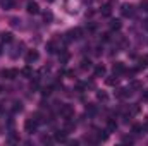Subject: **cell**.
Instances as JSON below:
<instances>
[{"label": "cell", "instance_id": "obj_1", "mask_svg": "<svg viewBox=\"0 0 148 146\" xmlns=\"http://www.w3.org/2000/svg\"><path fill=\"white\" fill-rule=\"evenodd\" d=\"M62 9L69 14V16H76L81 9V0H64L62 2Z\"/></svg>", "mask_w": 148, "mask_h": 146}, {"label": "cell", "instance_id": "obj_2", "mask_svg": "<svg viewBox=\"0 0 148 146\" xmlns=\"http://www.w3.org/2000/svg\"><path fill=\"white\" fill-rule=\"evenodd\" d=\"M38 127V119L36 117H29V119H26V122H24V129L28 131V132H35Z\"/></svg>", "mask_w": 148, "mask_h": 146}, {"label": "cell", "instance_id": "obj_3", "mask_svg": "<svg viewBox=\"0 0 148 146\" xmlns=\"http://www.w3.org/2000/svg\"><path fill=\"white\" fill-rule=\"evenodd\" d=\"M60 115H62L66 120L73 119L74 117V107L73 105H62V107H60Z\"/></svg>", "mask_w": 148, "mask_h": 146}, {"label": "cell", "instance_id": "obj_4", "mask_svg": "<svg viewBox=\"0 0 148 146\" xmlns=\"http://www.w3.org/2000/svg\"><path fill=\"white\" fill-rule=\"evenodd\" d=\"M24 59H26V64H33V62H36L38 59H40V53H38L36 50H29Z\"/></svg>", "mask_w": 148, "mask_h": 146}, {"label": "cell", "instance_id": "obj_5", "mask_svg": "<svg viewBox=\"0 0 148 146\" xmlns=\"http://www.w3.org/2000/svg\"><path fill=\"white\" fill-rule=\"evenodd\" d=\"M17 74H19L17 69H3V71H2V76H3L5 79H16Z\"/></svg>", "mask_w": 148, "mask_h": 146}, {"label": "cell", "instance_id": "obj_6", "mask_svg": "<svg viewBox=\"0 0 148 146\" xmlns=\"http://www.w3.org/2000/svg\"><path fill=\"white\" fill-rule=\"evenodd\" d=\"M121 12H122V16H124V17H131V16L134 14V10H133V5H131V3H122Z\"/></svg>", "mask_w": 148, "mask_h": 146}, {"label": "cell", "instance_id": "obj_7", "mask_svg": "<svg viewBox=\"0 0 148 146\" xmlns=\"http://www.w3.org/2000/svg\"><path fill=\"white\" fill-rule=\"evenodd\" d=\"M81 35H83V29H79V28H74V29H71L69 33H67V40H79L81 38Z\"/></svg>", "mask_w": 148, "mask_h": 146}, {"label": "cell", "instance_id": "obj_8", "mask_svg": "<svg viewBox=\"0 0 148 146\" xmlns=\"http://www.w3.org/2000/svg\"><path fill=\"white\" fill-rule=\"evenodd\" d=\"M26 10H28V14H38L40 12V7H38V3L36 2H29L28 5H26Z\"/></svg>", "mask_w": 148, "mask_h": 146}, {"label": "cell", "instance_id": "obj_9", "mask_svg": "<svg viewBox=\"0 0 148 146\" xmlns=\"http://www.w3.org/2000/svg\"><path fill=\"white\" fill-rule=\"evenodd\" d=\"M112 69H114V74H122V72H126V65H124L122 62H115Z\"/></svg>", "mask_w": 148, "mask_h": 146}, {"label": "cell", "instance_id": "obj_10", "mask_svg": "<svg viewBox=\"0 0 148 146\" xmlns=\"http://www.w3.org/2000/svg\"><path fill=\"white\" fill-rule=\"evenodd\" d=\"M55 141H60V143L67 141V132H66V131H59V132H55Z\"/></svg>", "mask_w": 148, "mask_h": 146}, {"label": "cell", "instance_id": "obj_11", "mask_svg": "<svg viewBox=\"0 0 148 146\" xmlns=\"http://www.w3.org/2000/svg\"><path fill=\"white\" fill-rule=\"evenodd\" d=\"M105 72H107L105 65H102V64H100V65H97V67H95V76H97V77H102V76H105Z\"/></svg>", "mask_w": 148, "mask_h": 146}, {"label": "cell", "instance_id": "obj_12", "mask_svg": "<svg viewBox=\"0 0 148 146\" xmlns=\"http://www.w3.org/2000/svg\"><path fill=\"white\" fill-rule=\"evenodd\" d=\"M0 5H2L3 10H9V9L14 7V0H0Z\"/></svg>", "mask_w": 148, "mask_h": 146}, {"label": "cell", "instance_id": "obj_13", "mask_svg": "<svg viewBox=\"0 0 148 146\" xmlns=\"http://www.w3.org/2000/svg\"><path fill=\"white\" fill-rule=\"evenodd\" d=\"M129 95H131V91L126 89V88H122V89L117 91V96H119V98H126V96H129Z\"/></svg>", "mask_w": 148, "mask_h": 146}, {"label": "cell", "instance_id": "obj_14", "mask_svg": "<svg viewBox=\"0 0 148 146\" xmlns=\"http://www.w3.org/2000/svg\"><path fill=\"white\" fill-rule=\"evenodd\" d=\"M121 26H122V24H121V21H112V23H110V29H112V31H119V29H121Z\"/></svg>", "mask_w": 148, "mask_h": 146}, {"label": "cell", "instance_id": "obj_15", "mask_svg": "<svg viewBox=\"0 0 148 146\" xmlns=\"http://www.w3.org/2000/svg\"><path fill=\"white\" fill-rule=\"evenodd\" d=\"M112 14V10H110V5H103L102 7V16H105V17H109Z\"/></svg>", "mask_w": 148, "mask_h": 146}, {"label": "cell", "instance_id": "obj_16", "mask_svg": "<svg viewBox=\"0 0 148 146\" xmlns=\"http://www.w3.org/2000/svg\"><path fill=\"white\" fill-rule=\"evenodd\" d=\"M67 60H69V53L62 50V55H60V64H66Z\"/></svg>", "mask_w": 148, "mask_h": 146}, {"label": "cell", "instance_id": "obj_17", "mask_svg": "<svg viewBox=\"0 0 148 146\" xmlns=\"http://www.w3.org/2000/svg\"><path fill=\"white\" fill-rule=\"evenodd\" d=\"M90 67H91V62L84 59V60L81 62V69H83V71H86V69H90Z\"/></svg>", "mask_w": 148, "mask_h": 146}, {"label": "cell", "instance_id": "obj_18", "mask_svg": "<svg viewBox=\"0 0 148 146\" xmlns=\"http://www.w3.org/2000/svg\"><path fill=\"white\" fill-rule=\"evenodd\" d=\"M141 131H143V126H140V124H134L133 126V132L134 134H141Z\"/></svg>", "mask_w": 148, "mask_h": 146}, {"label": "cell", "instance_id": "obj_19", "mask_svg": "<svg viewBox=\"0 0 148 146\" xmlns=\"http://www.w3.org/2000/svg\"><path fill=\"white\" fill-rule=\"evenodd\" d=\"M2 41L10 43V41H12V35H10V33H3V35H2Z\"/></svg>", "mask_w": 148, "mask_h": 146}, {"label": "cell", "instance_id": "obj_20", "mask_svg": "<svg viewBox=\"0 0 148 146\" xmlns=\"http://www.w3.org/2000/svg\"><path fill=\"white\" fill-rule=\"evenodd\" d=\"M147 65H148V55H145V57L140 59V67H147Z\"/></svg>", "mask_w": 148, "mask_h": 146}, {"label": "cell", "instance_id": "obj_21", "mask_svg": "<svg viewBox=\"0 0 148 146\" xmlns=\"http://www.w3.org/2000/svg\"><path fill=\"white\" fill-rule=\"evenodd\" d=\"M117 129V124H115V120H109V132H112V131H115Z\"/></svg>", "mask_w": 148, "mask_h": 146}, {"label": "cell", "instance_id": "obj_22", "mask_svg": "<svg viewBox=\"0 0 148 146\" xmlns=\"http://www.w3.org/2000/svg\"><path fill=\"white\" fill-rule=\"evenodd\" d=\"M43 19H45V23H50V21L53 19V16H52V12H45V14H43Z\"/></svg>", "mask_w": 148, "mask_h": 146}, {"label": "cell", "instance_id": "obj_23", "mask_svg": "<svg viewBox=\"0 0 148 146\" xmlns=\"http://www.w3.org/2000/svg\"><path fill=\"white\" fill-rule=\"evenodd\" d=\"M107 84H109V86H114V84H117V76H114V77H109V79H107Z\"/></svg>", "mask_w": 148, "mask_h": 146}, {"label": "cell", "instance_id": "obj_24", "mask_svg": "<svg viewBox=\"0 0 148 146\" xmlns=\"http://www.w3.org/2000/svg\"><path fill=\"white\" fill-rule=\"evenodd\" d=\"M23 76H26V77H29V76H33V71H31L29 67H24V69H23Z\"/></svg>", "mask_w": 148, "mask_h": 146}, {"label": "cell", "instance_id": "obj_25", "mask_svg": "<svg viewBox=\"0 0 148 146\" xmlns=\"http://www.w3.org/2000/svg\"><path fill=\"white\" fill-rule=\"evenodd\" d=\"M12 110H14V112H21V110H23V105H21L19 102H16L14 107H12Z\"/></svg>", "mask_w": 148, "mask_h": 146}, {"label": "cell", "instance_id": "obj_26", "mask_svg": "<svg viewBox=\"0 0 148 146\" xmlns=\"http://www.w3.org/2000/svg\"><path fill=\"white\" fill-rule=\"evenodd\" d=\"M86 112H88V113H95V112H97V107H95V105H86Z\"/></svg>", "mask_w": 148, "mask_h": 146}, {"label": "cell", "instance_id": "obj_27", "mask_svg": "<svg viewBox=\"0 0 148 146\" xmlns=\"http://www.w3.org/2000/svg\"><path fill=\"white\" fill-rule=\"evenodd\" d=\"M140 5H141V9H143L145 12H148V0H141V3H140Z\"/></svg>", "mask_w": 148, "mask_h": 146}, {"label": "cell", "instance_id": "obj_28", "mask_svg": "<svg viewBox=\"0 0 148 146\" xmlns=\"http://www.w3.org/2000/svg\"><path fill=\"white\" fill-rule=\"evenodd\" d=\"M97 96H98V100H107V93H103V91L97 93Z\"/></svg>", "mask_w": 148, "mask_h": 146}, {"label": "cell", "instance_id": "obj_29", "mask_svg": "<svg viewBox=\"0 0 148 146\" xmlns=\"http://www.w3.org/2000/svg\"><path fill=\"white\" fill-rule=\"evenodd\" d=\"M50 91H52L50 88H45V89L41 91V95H43V96H47V95H50Z\"/></svg>", "mask_w": 148, "mask_h": 146}, {"label": "cell", "instance_id": "obj_30", "mask_svg": "<svg viewBox=\"0 0 148 146\" xmlns=\"http://www.w3.org/2000/svg\"><path fill=\"white\" fill-rule=\"evenodd\" d=\"M122 141H124V143H133V139H131V138H124Z\"/></svg>", "mask_w": 148, "mask_h": 146}, {"label": "cell", "instance_id": "obj_31", "mask_svg": "<svg viewBox=\"0 0 148 146\" xmlns=\"http://www.w3.org/2000/svg\"><path fill=\"white\" fill-rule=\"evenodd\" d=\"M143 98H145V100H148V89H145V95H143Z\"/></svg>", "mask_w": 148, "mask_h": 146}, {"label": "cell", "instance_id": "obj_32", "mask_svg": "<svg viewBox=\"0 0 148 146\" xmlns=\"http://www.w3.org/2000/svg\"><path fill=\"white\" fill-rule=\"evenodd\" d=\"M0 55H2V46H0Z\"/></svg>", "mask_w": 148, "mask_h": 146}]
</instances>
